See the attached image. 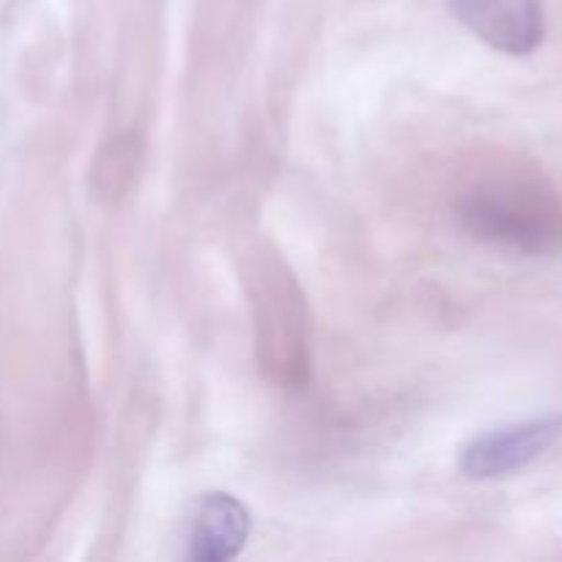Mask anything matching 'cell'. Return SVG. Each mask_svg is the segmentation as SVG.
I'll return each mask as SVG.
<instances>
[{
    "mask_svg": "<svg viewBox=\"0 0 562 562\" xmlns=\"http://www.w3.org/2000/svg\"><path fill=\"white\" fill-rule=\"evenodd\" d=\"M456 220L470 236L525 258L562 252V201L538 176L488 170L456 195Z\"/></svg>",
    "mask_w": 562,
    "mask_h": 562,
    "instance_id": "obj_1",
    "label": "cell"
},
{
    "mask_svg": "<svg viewBox=\"0 0 562 562\" xmlns=\"http://www.w3.org/2000/svg\"><path fill=\"white\" fill-rule=\"evenodd\" d=\"M256 357L272 384L300 390L311 376V324L305 294L283 263H263L252 278Z\"/></svg>",
    "mask_w": 562,
    "mask_h": 562,
    "instance_id": "obj_2",
    "label": "cell"
},
{
    "mask_svg": "<svg viewBox=\"0 0 562 562\" xmlns=\"http://www.w3.org/2000/svg\"><path fill=\"white\" fill-rule=\"evenodd\" d=\"M562 439V415H541L481 434L461 450V472L472 481H497L525 470Z\"/></svg>",
    "mask_w": 562,
    "mask_h": 562,
    "instance_id": "obj_3",
    "label": "cell"
},
{
    "mask_svg": "<svg viewBox=\"0 0 562 562\" xmlns=\"http://www.w3.org/2000/svg\"><path fill=\"white\" fill-rule=\"evenodd\" d=\"M448 9L481 42L514 58L532 55L547 36L541 0H448Z\"/></svg>",
    "mask_w": 562,
    "mask_h": 562,
    "instance_id": "obj_4",
    "label": "cell"
},
{
    "mask_svg": "<svg viewBox=\"0 0 562 562\" xmlns=\"http://www.w3.org/2000/svg\"><path fill=\"white\" fill-rule=\"evenodd\" d=\"M250 510L225 492H209L195 503L187 532V558L223 562L236 558L250 538Z\"/></svg>",
    "mask_w": 562,
    "mask_h": 562,
    "instance_id": "obj_5",
    "label": "cell"
},
{
    "mask_svg": "<svg viewBox=\"0 0 562 562\" xmlns=\"http://www.w3.org/2000/svg\"><path fill=\"white\" fill-rule=\"evenodd\" d=\"M143 170V143L135 135L108 140L93 162V192L102 203H119L130 195Z\"/></svg>",
    "mask_w": 562,
    "mask_h": 562,
    "instance_id": "obj_6",
    "label": "cell"
}]
</instances>
